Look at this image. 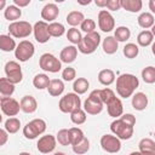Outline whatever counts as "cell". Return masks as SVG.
Listing matches in <instances>:
<instances>
[{
	"label": "cell",
	"instance_id": "cell-20",
	"mask_svg": "<svg viewBox=\"0 0 155 155\" xmlns=\"http://www.w3.org/2000/svg\"><path fill=\"white\" fill-rule=\"evenodd\" d=\"M139 151L144 155H155V142L150 138H143L138 143Z\"/></svg>",
	"mask_w": 155,
	"mask_h": 155
},
{
	"label": "cell",
	"instance_id": "cell-58",
	"mask_svg": "<svg viewBox=\"0 0 155 155\" xmlns=\"http://www.w3.org/2000/svg\"><path fill=\"white\" fill-rule=\"evenodd\" d=\"M151 33H153V35L155 36V24L153 25V28H151Z\"/></svg>",
	"mask_w": 155,
	"mask_h": 155
},
{
	"label": "cell",
	"instance_id": "cell-31",
	"mask_svg": "<svg viewBox=\"0 0 155 155\" xmlns=\"http://www.w3.org/2000/svg\"><path fill=\"white\" fill-rule=\"evenodd\" d=\"M50 82H51V80H50V78L46 74H36L34 76V79H33V85L38 90L47 88Z\"/></svg>",
	"mask_w": 155,
	"mask_h": 155
},
{
	"label": "cell",
	"instance_id": "cell-23",
	"mask_svg": "<svg viewBox=\"0 0 155 155\" xmlns=\"http://www.w3.org/2000/svg\"><path fill=\"white\" fill-rule=\"evenodd\" d=\"M47 91H48L50 96H52V97L61 96L63 93V91H64V84H63V81L59 80V79L51 80V82H50V85L47 87Z\"/></svg>",
	"mask_w": 155,
	"mask_h": 155
},
{
	"label": "cell",
	"instance_id": "cell-44",
	"mask_svg": "<svg viewBox=\"0 0 155 155\" xmlns=\"http://www.w3.org/2000/svg\"><path fill=\"white\" fill-rule=\"evenodd\" d=\"M30 125L33 126V128L35 130V132H36L39 136L42 134V133L46 131V122H45V120H42V119H34V120L30 121Z\"/></svg>",
	"mask_w": 155,
	"mask_h": 155
},
{
	"label": "cell",
	"instance_id": "cell-3",
	"mask_svg": "<svg viewBox=\"0 0 155 155\" xmlns=\"http://www.w3.org/2000/svg\"><path fill=\"white\" fill-rule=\"evenodd\" d=\"M58 108L62 113L71 114L73 111L81 108V99H80L79 94H76L75 92L74 93H67L65 96H63L59 99Z\"/></svg>",
	"mask_w": 155,
	"mask_h": 155
},
{
	"label": "cell",
	"instance_id": "cell-28",
	"mask_svg": "<svg viewBox=\"0 0 155 155\" xmlns=\"http://www.w3.org/2000/svg\"><path fill=\"white\" fill-rule=\"evenodd\" d=\"M15 92V85L7 79L1 78L0 79V93L1 97H11Z\"/></svg>",
	"mask_w": 155,
	"mask_h": 155
},
{
	"label": "cell",
	"instance_id": "cell-41",
	"mask_svg": "<svg viewBox=\"0 0 155 155\" xmlns=\"http://www.w3.org/2000/svg\"><path fill=\"white\" fill-rule=\"evenodd\" d=\"M138 53H139V48L136 44L130 42V44H126L124 46V54L126 58H130V59L136 58L138 56Z\"/></svg>",
	"mask_w": 155,
	"mask_h": 155
},
{
	"label": "cell",
	"instance_id": "cell-32",
	"mask_svg": "<svg viewBox=\"0 0 155 155\" xmlns=\"http://www.w3.org/2000/svg\"><path fill=\"white\" fill-rule=\"evenodd\" d=\"M90 87V82L85 78H78L73 84V90L76 94H84Z\"/></svg>",
	"mask_w": 155,
	"mask_h": 155
},
{
	"label": "cell",
	"instance_id": "cell-27",
	"mask_svg": "<svg viewBox=\"0 0 155 155\" xmlns=\"http://www.w3.org/2000/svg\"><path fill=\"white\" fill-rule=\"evenodd\" d=\"M98 81L104 85V86H109L115 81V74L111 69H103L98 73Z\"/></svg>",
	"mask_w": 155,
	"mask_h": 155
},
{
	"label": "cell",
	"instance_id": "cell-6",
	"mask_svg": "<svg viewBox=\"0 0 155 155\" xmlns=\"http://www.w3.org/2000/svg\"><path fill=\"white\" fill-rule=\"evenodd\" d=\"M39 67L48 73H58L62 69V62L52 53H44L39 59Z\"/></svg>",
	"mask_w": 155,
	"mask_h": 155
},
{
	"label": "cell",
	"instance_id": "cell-30",
	"mask_svg": "<svg viewBox=\"0 0 155 155\" xmlns=\"http://www.w3.org/2000/svg\"><path fill=\"white\" fill-rule=\"evenodd\" d=\"M142 0H121V7L128 12H138L142 10Z\"/></svg>",
	"mask_w": 155,
	"mask_h": 155
},
{
	"label": "cell",
	"instance_id": "cell-13",
	"mask_svg": "<svg viewBox=\"0 0 155 155\" xmlns=\"http://www.w3.org/2000/svg\"><path fill=\"white\" fill-rule=\"evenodd\" d=\"M98 27L102 31L109 33L115 28V19L107 10H101L98 13Z\"/></svg>",
	"mask_w": 155,
	"mask_h": 155
},
{
	"label": "cell",
	"instance_id": "cell-24",
	"mask_svg": "<svg viewBox=\"0 0 155 155\" xmlns=\"http://www.w3.org/2000/svg\"><path fill=\"white\" fill-rule=\"evenodd\" d=\"M4 16L6 19L12 21V22H17V19L21 18L22 16V11L19 7H17L16 5H8L6 6V8L4 10Z\"/></svg>",
	"mask_w": 155,
	"mask_h": 155
},
{
	"label": "cell",
	"instance_id": "cell-45",
	"mask_svg": "<svg viewBox=\"0 0 155 155\" xmlns=\"http://www.w3.org/2000/svg\"><path fill=\"white\" fill-rule=\"evenodd\" d=\"M80 28H81V30L85 31L86 34L93 33V31H96V30H94V29H96V22H94L93 19H91V18H85V21L81 23Z\"/></svg>",
	"mask_w": 155,
	"mask_h": 155
},
{
	"label": "cell",
	"instance_id": "cell-15",
	"mask_svg": "<svg viewBox=\"0 0 155 155\" xmlns=\"http://www.w3.org/2000/svg\"><path fill=\"white\" fill-rule=\"evenodd\" d=\"M58 15H59L58 6L52 2L46 4L41 10V18L45 22H53L58 17Z\"/></svg>",
	"mask_w": 155,
	"mask_h": 155
},
{
	"label": "cell",
	"instance_id": "cell-49",
	"mask_svg": "<svg viewBox=\"0 0 155 155\" xmlns=\"http://www.w3.org/2000/svg\"><path fill=\"white\" fill-rule=\"evenodd\" d=\"M120 119L125 122V124H127V125H130V126H134V124H136V117H134V115H132V114H122L121 116H120Z\"/></svg>",
	"mask_w": 155,
	"mask_h": 155
},
{
	"label": "cell",
	"instance_id": "cell-29",
	"mask_svg": "<svg viewBox=\"0 0 155 155\" xmlns=\"http://www.w3.org/2000/svg\"><path fill=\"white\" fill-rule=\"evenodd\" d=\"M137 42L142 47H147V46L151 45L154 42V35H153L151 30H143V31H140L138 34V36H137Z\"/></svg>",
	"mask_w": 155,
	"mask_h": 155
},
{
	"label": "cell",
	"instance_id": "cell-14",
	"mask_svg": "<svg viewBox=\"0 0 155 155\" xmlns=\"http://www.w3.org/2000/svg\"><path fill=\"white\" fill-rule=\"evenodd\" d=\"M57 144V139L56 137H53L52 134H45L42 137L39 138L38 143H36V148L40 153L42 154H48L51 151L54 150Z\"/></svg>",
	"mask_w": 155,
	"mask_h": 155
},
{
	"label": "cell",
	"instance_id": "cell-61",
	"mask_svg": "<svg viewBox=\"0 0 155 155\" xmlns=\"http://www.w3.org/2000/svg\"><path fill=\"white\" fill-rule=\"evenodd\" d=\"M154 136H155V132H154Z\"/></svg>",
	"mask_w": 155,
	"mask_h": 155
},
{
	"label": "cell",
	"instance_id": "cell-8",
	"mask_svg": "<svg viewBox=\"0 0 155 155\" xmlns=\"http://www.w3.org/2000/svg\"><path fill=\"white\" fill-rule=\"evenodd\" d=\"M34 52H35V47L33 42L29 40H22L17 45V48L15 50V57L19 62H27L34 56Z\"/></svg>",
	"mask_w": 155,
	"mask_h": 155
},
{
	"label": "cell",
	"instance_id": "cell-47",
	"mask_svg": "<svg viewBox=\"0 0 155 155\" xmlns=\"http://www.w3.org/2000/svg\"><path fill=\"white\" fill-rule=\"evenodd\" d=\"M23 134L27 139H35L39 134L35 132V130L33 128V126L30 125V122H28L24 127H23Z\"/></svg>",
	"mask_w": 155,
	"mask_h": 155
},
{
	"label": "cell",
	"instance_id": "cell-12",
	"mask_svg": "<svg viewBox=\"0 0 155 155\" xmlns=\"http://www.w3.org/2000/svg\"><path fill=\"white\" fill-rule=\"evenodd\" d=\"M33 33H34V38L39 44H45L50 40L51 35L48 31V24L45 21H39L34 24L33 27Z\"/></svg>",
	"mask_w": 155,
	"mask_h": 155
},
{
	"label": "cell",
	"instance_id": "cell-48",
	"mask_svg": "<svg viewBox=\"0 0 155 155\" xmlns=\"http://www.w3.org/2000/svg\"><path fill=\"white\" fill-rule=\"evenodd\" d=\"M107 7L110 11H117L121 8V0H107Z\"/></svg>",
	"mask_w": 155,
	"mask_h": 155
},
{
	"label": "cell",
	"instance_id": "cell-17",
	"mask_svg": "<svg viewBox=\"0 0 155 155\" xmlns=\"http://www.w3.org/2000/svg\"><path fill=\"white\" fill-rule=\"evenodd\" d=\"M107 110H108V114L109 116L111 117H119L122 115L124 113V105H122V102L120 98H115L114 101H111L108 105H107Z\"/></svg>",
	"mask_w": 155,
	"mask_h": 155
},
{
	"label": "cell",
	"instance_id": "cell-19",
	"mask_svg": "<svg viewBox=\"0 0 155 155\" xmlns=\"http://www.w3.org/2000/svg\"><path fill=\"white\" fill-rule=\"evenodd\" d=\"M132 107L136 110H144L148 107V97L143 92H137L132 97Z\"/></svg>",
	"mask_w": 155,
	"mask_h": 155
},
{
	"label": "cell",
	"instance_id": "cell-18",
	"mask_svg": "<svg viewBox=\"0 0 155 155\" xmlns=\"http://www.w3.org/2000/svg\"><path fill=\"white\" fill-rule=\"evenodd\" d=\"M21 110L27 113V114H31L36 110L38 108V103H36V99L33 97V96H24L22 99H21Z\"/></svg>",
	"mask_w": 155,
	"mask_h": 155
},
{
	"label": "cell",
	"instance_id": "cell-53",
	"mask_svg": "<svg viewBox=\"0 0 155 155\" xmlns=\"http://www.w3.org/2000/svg\"><path fill=\"white\" fill-rule=\"evenodd\" d=\"M149 8L153 13H155V0H150L149 1Z\"/></svg>",
	"mask_w": 155,
	"mask_h": 155
},
{
	"label": "cell",
	"instance_id": "cell-25",
	"mask_svg": "<svg viewBox=\"0 0 155 155\" xmlns=\"http://www.w3.org/2000/svg\"><path fill=\"white\" fill-rule=\"evenodd\" d=\"M84 21H85V16L80 11H71L67 15V23L71 25V28H75L76 25H81Z\"/></svg>",
	"mask_w": 155,
	"mask_h": 155
},
{
	"label": "cell",
	"instance_id": "cell-21",
	"mask_svg": "<svg viewBox=\"0 0 155 155\" xmlns=\"http://www.w3.org/2000/svg\"><path fill=\"white\" fill-rule=\"evenodd\" d=\"M102 47H103V51L104 53L107 54H113L117 51L119 48V42L117 40L114 38V36H107L103 42H102Z\"/></svg>",
	"mask_w": 155,
	"mask_h": 155
},
{
	"label": "cell",
	"instance_id": "cell-11",
	"mask_svg": "<svg viewBox=\"0 0 155 155\" xmlns=\"http://www.w3.org/2000/svg\"><path fill=\"white\" fill-rule=\"evenodd\" d=\"M101 147L104 151L110 153V154H115L119 153L121 149V142L116 136H111V134H104L101 138Z\"/></svg>",
	"mask_w": 155,
	"mask_h": 155
},
{
	"label": "cell",
	"instance_id": "cell-40",
	"mask_svg": "<svg viewBox=\"0 0 155 155\" xmlns=\"http://www.w3.org/2000/svg\"><path fill=\"white\" fill-rule=\"evenodd\" d=\"M90 150V140L85 137L81 142H79L78 144L73 145V151L78 155H82V154H86L87 151Z\"/></svg>",
	"mask_w": 155,
	"mask_h": 155
},
{
	"label": "cell",
	"instance_id": "cell-59",
	"mask_svg": "<svg viewBox=\"0 0 155 155\" xmlns=\"http://www.w3.org/2000/svg\"><path fill=\"white\" fill-rule=\"evenodd\" d=\"M53 155H65L64 153H61V151H58V153H54Z\"/></svg>",
	"mask_w": 155,
	"mask_h": 155
},
{
	"label": "cell",
	"instance_id": "cell-42",
	"mask_svg": "<svg viewBox=\"0 0 155 155\" xmlns=\"http://www.w3.org/2000/svg\"><path fill=\"white\" fill-rule=\"evenodd\" d=\"M56 139H57V142L61 145H71V143H70V136H69V130H67V128L59 130L58 133H57Z\"/></svg>",
	"mask_w": 155,
	"mask_h": 155
},
{
	"label": "cell",
	"instance_id": "cell-39",
	"mask_svg": "<svg viewBox=\"0 0 155 155\" xmlns=\"http://www.w3.org/2000/svg\"><path fill=\"white\" fill-rule=\"evenodd\" d=\"M142 79L147 84H154L155 82V67H145L142 70Z\"/></svg>",
	"mask_w": 155,
	"mask_h": 155
},
{
	"label": "cell",
	"instance_id": "cell-7",
	"mask_svg": "<svg viewBox=\"0 0 155 155\" xmlns=\"http://www.w3.org/2000/svg\"><path fill=\"white\" fill-rule=\"evenodd\" d=\"M111 132L119 138V139H130L133 136V127L125 124L121 119H116L110 124Z\"/></svg>",
	"mask_w": 155,
	"mask_h": 155
},
{
	"label": "cell",
	"instance_id": "cell-2",
	"mask_svg": "<svg viewBox=\"0 0 155 155\" xmlns=\"http://www.w3.org/2000/svg\"><path fill=\"white\" fill-rule=\"evenodd\" d=\"M99 44H101V35L99 33L93 31V33L86 34L82 38L81 42L78 45V50L84 54H91L97 50Z\"/></svg>",
	"mask_w": 155,
	"mask_h": 155
},
{
	"label": "cell",
	"instance_id": "cell-38",
	"mask_svg": "<svg viewBox=\"0 0 155 155\" xmlns=\"http://www.w3.org/2000/svg\"><path fill=\"white\" fill-rule=\"evenodd\" d=\"M86 117H87L86 116V111L84 109H81V108L70 114V120L75 125H82L86 121Z\"/></svg>",
	"mask_w": 155,
	"mask_h": 155
},
{
	"label": "cell",
	"instance_id": "cell-10",
	"mask_svg": "<svg viewBox=\"0 0 155 155\" xmlns=\"http://www.w3.org/2000/svg\"><path fill=\"white\" fill-rule=\"evenodd\" d=\"M0 107L5 115L7 116H16L19 113L21 103H18L12 97H1L0 98Z\"/></svg>",
	"mask_w": 155,
	"mask_h": 155
},
{
	"label": "cell",
	"instance_id": "cell-51",
	"mask_svg": "<svg viewBox=\"0 0 155 155\" xmlns=\"http://www.w3.org/2000/svg\"><path fill=\"white\" fill-rule=\"evenodd\" d=\"M7 131L5 130V128H2V130H0V138H1V140H0V145H4L6 142H7Z\"/></svg>",
	"mask_w": 155,
	"mask_h": 155
},
{
	"label": "cell",
	"instance_id": "cell-37",
	"mask_svg": "<svg viewBox=\"0 0 155 155\" xmlns=\"http://www.w3.org/2000/svg\"><path fill=\"white\" fill-rule=\"evenodd\" d=\"M67 39L73 44V45H79L82 40V35L81 31L76 28H70L67 31Z\"/></svg>",
	"mask_w": 155,
	"mask_h": 155
},
{
	"label": "cell",
	"instance_id": "cell-46",
	"mask_svg": "<svg viewBox=\"0 0 155 155\" xmlns=\"http://www.w3.org/2000/svg\"><path fill=\"white\" fill-rule=\"evenodd\" d=\"M75 76H76V71L71 67H67L62 71V78L64 81H73L75 79Z\"/></svg>",
	"mask_w": 155,
	"mask_h": 155
},
{
	"label": "cell",
	"instance_id": "cell-9",
	"mask_svg": "<svg viewBox=\"0 0 155 155\" xmlns=\"http://www.w3.org/2000/svg\"><path fill=\"white\" fill-rule=\"evenodd\" d=\"M5 74H6V78L13 84H19L23 79V74H22V69H21V65L15 62V61H10L5 64Z\"/></svg>",
	"mask_w": 155,
	"mask_h": 155
},
{
	"label": "cell",
	"instance_id": "cell-55",
	"mask_svg": "<svg viewBox=\"0 0 155 155\" xmlns=\"http://www.w3.org/2000/svg\"><path fill=\"white\" fill-rule=\"evenodd\" d=\"M5 5H6V1H5V0H1V1H0V10H2V8L5 7Z\"/></svg>",
	"mask_w": 155,
	"mask_h": 155
},
{
	"label": "cell",
	"instance_id": "cell-4",
	"mask_svg": "<svg viewBox=\"0 0 155 155\" xmlns=\"http://www.w3.org/2000/svg\"><path fill=\"white\" fill-rule=\"evenodd\" d=\"M101 90H93L84 102V110L90 115H97L103 110V102L99 94Z\"/></svg>",
	"mask_w": 155,
	"mask_h": 155
},
{
	"label": "cell",
	"instance_id": "cell-34",
	"mask_svg": "<svg viewBox=\"0 0 155 155\" xmlns=\"http://www.w3.org/2000/svg\"><path fill=\"white\" fill-rule=\"evenodd\" d=\"M48 31H50V35L53 36V38H59L62 36L64 33H65V28L62 23H58V22H52L48 24Z\"/></svg>",
	"mask_w": 155,
	"mask_h": 155
},
{
	"label": "cell",
	"instance_id": "cell-52",
	"mask_svg": "<svg viewBox=\"0 0 155 155\" xmlns=\"http://www.w3.org/2000/svg\"><path fill=\"white\" fill-rule=\"evenodd\" d=\"M94 4L98 7H107V0H96Z\"/></svg>",
	"mask_w": 155,
	"mask_h": 155
},
{
	"label": "cell",
	"instance_id": "cell-16",
	"mask_svg": "<svg viewBox=\"0 0 155 155\" xmlns=\"http://www.w3.org/2000/svg\"><path fill=\"white\" fill-rule=\"evenodd\" d=\"M76 56H78V47H75L74 45H70V46L64 47L61 51L59 59H61V62L69 64V63H73L76 59Z\"/></svg>",
	"mask_w": 155,
	"mask_h": 155
},
{
	"label": "cell",
	"instance_id": "cell-54",
	"mask_svg": "<svg viewBox=\"0 0 155 155\" xmlns=\"http://www.w3.org/2000/svg\"><path fill=\"white\" fill-rule=\"evenodd\" d=\"M80 5H88V4H91V0H87V1H78Z\"/></svg>",
	"mask_w": 155,
	"mask_h": 155
},
{
	"label": "cell",
	"instance_id": "cell-57",
	"mask_svg": "<svg viewBox=\"0 0 155 155\" xmlns=\"http://www.w3.org/2000/svg\"><path fill=\"white\" fill-rule=\"evenodd\" d=\"M151 51H153V53H154V56H155V41L151 44Z\"/></svg>",
	"mask_w": 155,
	"mask_h": 155
},
{
	"label": "cell",
	"instance_id": "cell-33",
	"mask_svg": "<svg viewBox=\"0 0 155 155\" xmlns=\"http://www.w3.org/2000/svg\"><path fill=\"white\" fill-rule=\"evenodd\" d=\"M131 36V30L127 28V27H117L115 29V33H114V38L117 40V42H124L126 40H128Z\"/></svg>",
	"mask_w": 155,
	"mask_h": 155
},
{
	"label": "cell",
	"instance_id": "cell-5",
	"mask_svg": "<svg viewBox=\"0 0 155 155\" xmlns=\"http://www.w3.org/2000/svg\"><path fill=\"white\" fill-rule=\"evenodd\" d=\"M8 31H10V35H12L13 38L24 39L31 34L33 27L27 21H17V22H12L8 25Z\"/></svg>",
	"mask_w": 155,
	"mask_h": 155
},
{
	"label": "cell",
	"instance_id": "cell-1",
	"mask_svg": "<svg viewBox=\"0 0 155 155\" xmlns=\"http://www.w3.org/2000/svg\"><path fill=\"white\" fill-rule=\"evenodd\" d=\"M139 86V80L133 74H121L116 79V92L122 98H128Z\"/></svg>",
	"mask_w": 155,
	"mask_h": 155
},
{
	"label": "cell",
	"instance_id": "cell-22",
	"mask_svg": "<svg viewBox=\"0 0 155 155\" xmlns=\"http://www.w3.org/2000/svg\"><path fill=\"white\" fill-rule=\"evenodd\" d=\"M17 48L15 39H12L10 35H0V50L4 52H11Z\"/></svg>",
	"mask_w": 155,
	"mask_h": 155
},
{
	"label": "cell",
	"instance_id": "cell-60",
	"mask_svg": "<svg viewBox=\"0 0 155 155\" xmlns=\"http://www.w3.org/2000/svg\"><path fill=\"white\" fill-rule=\"evenodd\" d=\"M19 155H30V154L27 153V151H23V153H19Z\"/></svg>",
	"mask_w": 155,
	"mask_h": 155
},
{
	"label": "cell",
	"instance_id": "cell-43",
	"mask_svg": "<svg viewBox=\"0 0 155 155\" xmlns=\"http://www.w3.org/2000/svg\"><path fill=\"white\" fill-rule=\"evenodd\" d=\"M99 94H101V99H102V102H103V104H109L111 101H114L115 98H116V96H115V93H114V91L113 90H110V88H103V90H101L99 91Z\"/></svg>",
	"mask_w": 155,
	"mask_h": 155
},
{
	"label": "cell",
	"instance_id": "cell-50",
	"mask_svg": "<svg viewBox=\"0 0 155 155\" xmlns=\"http://www.w3.org/2000/svg\"><path fill=\"white\" fill-rule=\"evenodd\" d=\"M30 4V0H13V5H16L17 7H25Z\"/></svg>",
	"mask_w": 155,
	"mask_h": 155
},
{
	"label": "cell",
	"instance_id": "cell-35",
	"mask_svg": "<svg viewBox=\"0 0 155 155\" xmlns=\"http://www.w3.org/2000/svg\"><path fill=\"white\" fill-rule=\"evenodd\" d=\"M4 127H5V130H6L8 133H16V132L19 131L21 121H19L17 117H8V119L5 121Z\"/></svg>",
	"mask_w": 155,
	"mask_h": 155
},
{
	"label": "cell",
	"instance_id": "cell-26",
	"mask_svg": "<svg viewBox=\"0 0 155 155\" xmlns=\"http://www.w3.org/2000/svg\"><path fill=\"white\" fill-rule=\"evenodd\" d=\"M138 24L139 27L144 28L145 30L149 29V28H153V25L155 24V19H154V16L153 13L150 12H143L138 16Z\"/></svg>",
	"mask_w": 155,
	"mask_h": 155
},
{
	"label": "cell",
	"instance_id": "cell-36",
	"mask_svg": "<svg viewBox=\"0 0 155 155\" xmlns=\"http://www.w3.org/2000/svg\"><path fill=\"white\" fill-rule=\"evenodd\" d=\"M69 136H70V143H71V145L78 144L79 142H81L85 138L82 130L79 128V127H71V128H69Z\"/></svg>",
	"mask_w": 155,
	"mask_h": 155
},
{
	"label": "cell",
	"instance_id": "cell-56",
	"mask_svg": "<svg viewBox=\"0 0 155 155\" xmlns=\"http://www.w3.org/2000/svg\"><path fill=\"white\" fill-rule=\"evenodd\" d=\"M130 155H144V154H142L140 151H132Z\"/></svg>",
	"mask_w": 155,
	"mask_h": 155
}]
</instances>
